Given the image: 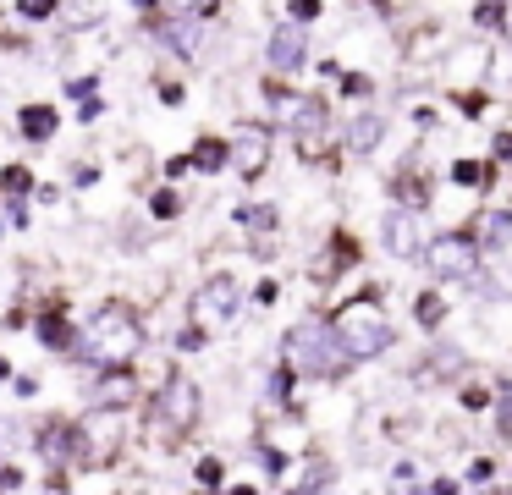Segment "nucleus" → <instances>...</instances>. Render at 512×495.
Returning <instances> with one entry per match:
<instances>
[{
	"mask_svg": "<svg viewBox=\"0 0 512 495\" xmlns=\"http://www.w3.org/2000/svg\"><path fill=\"white\" fill-rule=\"evenodd\" d=\"M144 347V325L127 303H100L83 325V352H89L100 369H127Z\"/></svg>",
	"mask_w": 512,
	"mask_h": 495,
	"instance_id": "obj_1",
	"label": "nucleus"
},
{
	"mask_svg": "<svg viewBox=\"0 0 512 495\" xmlns=\"http://www.w3.org/2000/svg\"><path fill=\"white\" fill-rule=\"evenodd\" d=\"M281 352H287V363H292L298 374H309V380H336V374L347 369L342 341H336V330L320 325V319H303V325H292L287 341H281Z\"/></svg>",
	"mask_w": 512,
	"mask_h": 495,
	"instance_id": "obj_2",
	"label": "nucleus"
},
{
	"mask_svg": "<svg viewBox=\"0 0 512 495\" xmlns=\"http://www.w3.org/2000/svg\"><path fill=\"white\" fill-rule=\"evenodd\" d=\"M336 341H342L347 358H380V352L391 347V319L380 303H369V297H358V303H347L342 314L331 319Z\"/></svg>",
	"mask_w": 512,
	"mask_h": 495,
	"instance_id": "obj_3",
	"label": "nucleus"
},
{
	"mask_svg": "<svg viewBox=\"0 0 512 495\" xmlns=\"http://www.w3.org/2000/svg\"><path fill=\"white\" fill-rule=\"evenodd\" d=\"M155 424H160V435H166V440L188 435V429L199 424V385H193L188 374H171V380L160 385V396H155Z\"/></svg>",
	"mask_w": 512,
	"mask_h": 495,
	"instance_id": "obj_4",
	"label": "nucleus"
},
{
	"mask_svg": "<svg viewBox=\"0 0 512 495\" xmlns=\"http://www.w3.org/2000/svg\"><path fill=\"white\" fill-rule=\"evenodd\" d=\"M424 264H430L435 281H468V275L479 270V248H474V237L452 231V237L424 242Z\"/></svg>",
	"mask_w": 512,
	"mask_h": 495,
	"instance_id": "obj_5",
	"label": "nucleus"
},
{
	"mask_svg": "<svg viewBox=\"0 0 512 495\" xmlns=\"http://www.w3.org/2000/svg\"><path fill=\"white\" fill-rule=\"evenodd\" d=\"M237 303H243V292H237L232 275H215V281H204L199 292H193V319H199L204 330L226 325V319H237Z\"/></svg>",
	"mask_w": 512,
	"mask_h": 495,
	"instance_id": "obj_6",
	"label": "nucleus"
},
{
	"mask_svg": "<svg viewBox=\"0 0 512 495\" xmlns=\"http://www.w3.org/2000/svg\"><path fill=\"white\" fill-rule=\"evenodd\" d=\"M116 440H122V429H116V413H100L94 407L89 418H83L78 429H72V451H78L83 462H105L116 451Z\"/></svg>",
	"mask_w": 512,
	"mask_h": 495,
	"instance_id": "obj_7",
	"label": "nucleus"
},
{
	"mask_svg": "<svg viewBox=\"0 0 512 495\" xmlns=\"http://www.w3.org/2000/svg\"><path fill=\"white\" fill-rule=\"evenodd\" d=\"M226 160L237 165V176H248V182H254V176L270 165V132L254 127V121H243V127L232 132V143H226Z\"/></svg>",
	"mask_w": 512,
	"mask_h": 495,
	"instance_id": "obj_8",
	"label": "nucleus"
},
{
	"mask_svg": "<svg viewBox=\"0 0 512 495\" xmlns=\"http://www.w3.org/2000/svg\"><path fill=\"white\" fill-rule=\"evenodd\" d=\"M380 242H386V253H397V259H413V253H424V220L413 215V209H391V215L380 220Z\"/></svg>",
	"mask_w": 512,
	"mask_h": 495,
	"instance_id": "obj_9",
	"label": "nucleus"
},
{
	"mask_svg": "<svg viewBox=\"0 0 512 495\" xmlns=\"http://www.w3.org/2000/svg\"><path fill=\"white\" fill-rule=\"evenodd\" d=\"M303 61H309V33H303V22H281L270 33V66L276 72H298Z\"/></svg>",
	"mask_w": 512,
	"mask_h": 495,
	"instance_id": "obj_10",
	"label": "nucleus"
},
{
	"mask_svg": "<svg viewBox=\"0 0 512 495\" xmlns=\"http://www.w3.org/2000/svg\"><path fill=\"white\" fill-rule=\"evenodd\" d=\"M138 402V380L133 369H105L100 380H94V407L100 413H122V407Z\"/></svg>",
	"mask_w": 512,
	"mask_h": 495,
	"instance_id": "obj_11",
	"label": "nucleus"
},
{
	"mask_svg": "<svg viewBox=\"0 0 512 495\" xmlns=\"http://www.w3.org/2000/svg\"><path fill=\"white\" fill-rule=\"evenodd\" d=\"M292 132H298V149L303 154H320V143H325V105H320V99L292 105Z\"/></svg>",
	"mask_w": 512,
	"mask_h": 495,
	"instance_id": "obj_12",
	"label": "nucleus"
},
{
	"mask_svg": "<svg viewBox=\"0 0 512 495\" xmlns=\"http://www.w3.org/2000/svg\"><path fill=\"white\" fill-rule=\"evenodd\" d=\"M160 39H166L177 55H193V50H199V39H204V22L199 17H166V22H160Z\"/></svg>",
	"mask_w": 512,
	"mask_h": 495,
	"instance_id": "obj_13",
	"label": "nucleus"
},
{
	"mask_svg": "<svg viewBox=\"0 0 512 495\" xmlns=\"http://www.w3.org/2000/svg\"><path fill=\"white\" fill-rule=\"evenodd\" d=\"M474 231H479L474 248H507L512 242V215L507 209H485V215L474 220Z\"/></svg>",
	"mask_w": 512,
	"mask_h": 495,
	"instance_id": "obj_14",
	"label": "nucleus"
},
{
	"mask_svg": "<svg viewBox=\"0 0 512 495\" xmlns=\"http://www.w3.org/2000/svg\"><path fill=\"white\" fill-rule=\"evenodd\" d=\"M380 132H386V121H380V116H353V121H347V149H353V154H375Z\"/></svg>",
	"mask_w": 512,
	"mask_h": 495,
	"instance_id": "obj_15",
	"label": "nucleus"
},
{
	"mask_svg": "<svg viewBox=\"0 0 512 495\" xmlns=\"http://www.w3.org/2000/svg\"><path fill=\"white\" fill-rule=\"evenodd\" d=\"M56 121H61V116H56L50 105H28L23 116H17V127H23V138H28V143H45L50 132H56Z\"/></svg>",
	"mask_w": 512,
	"mask_h": 495,
	"instance_id": "obj_16",
	"label": "nucleus"
},
{
	"mask_svg": "<svg viewBox=\"0 0 512 495\" xmlns=\"http://www.w3.org/2000/svg\"><path fill=\"white\" fill-rule=\"evenodd\" d=\"M61 28H72V33H83V28H94V22L105 17L100 11V0H61Z\"/></svg>",
	"mask_w": 512,
	"mask_h": 495,
	"instance_id": "obj_17",
	"label": "nucleus"
},
{
	"mask_svg": "<svg viewBox=\"0 0 512 495\" xmlns=\"http://www.w3.org/2000/svg\"><path fill=\"white\" fill-rule=\"evenodd\" d=\"M424 363H430V374H435V380H452V374L463 369V352L441 347V352H430V358H424Z\"/></svg>",
	"mask_w": 512,
	"mask_h": 495,
	"instance_id": "obj_18",
	"label": "nucleus"
},
{
	"mask_svg": "<svg viewBox=\"0 0 512 495\" xmlns=\"http://www.w3.org/2000/svg\"><path fill=\"white\" fill-rule=\"evenodd\" d=\"M193 165H199V171H221V165H226V143L221 138H204L199 154H193Z\"/></svg>",
	"mask_w": 512,
	"mask_h": 495,
	"instance_id": "obj_19",
	"label": "nucleus"
},
{
	"mask_svg": "<svg viewBox=\"0 0 512 495\" xmlns=\"http://www.w3.org/2000/svg\"><path fill=\"white\" fill-rule=\"evenodd\" d=\"M325 479H331V468H325V462H314V468L303 473L298 484H292V495H320V484H325Z\"/></svg>",
	"mask_w": 512,
	"mask_h": 495,
	"instance_id": "obj_20",
	"label": "nucleus"
},
{
	"mask_svg": "<svg viewBox=\"0 0 512 495\" xmlns=\"http://www.w3.org/2000/svg\"><path fill=\"white\" fill-rule=\"evenodd\" d=\"M56 6H61V0H17V17L45 22V17H56Z\"/></svg>",
	"mask_w": 512,
	"mask_h": 495,
	"instance_id": "obj_21",
	"label": "nucleus"
},
{
	"mask_svg": "<svg viewBox=\"0 0 512 495\" xmlns=\"http://www.w3.org/2000/svg\"><path fill=\"white\" fill-rule=\"evenodd\" d=\"M166 6H171V17H210V11H215V0H166Z\"/></svg>",
	"mask_w": 512,
	"mask_h": 495,
	"instance_id": "obj_22",
	"label": "nucleus"
},
{
	"mask_svg": "<svg viewBox=\"0 0 512 495\" xmlns=\"http://www.w3.org/2000/svg\"><path fill=\"white\" fill-rule=\"evenodd\" d=\"M0 187H6V198H23V193H28V187H34V176H28V171H23V165H12V171L0 176Z\"/></svg>",
	"mask_w": 512,
	"mask_h": 495,
	"instance_id": "obj_23",
	"label": "nucleus"
},
{
	"mask_svg": "<svg viewBox=\"0 0 512 495\" xmlns=\"http://www.w3.org/2000/svg\"><path fill=\"white\" fill-rule=\"evenodd\" d=\"M237 220H243V226H254V231H270V226H276V209H243Z\"/></svg>",
	"mask_w": 512,
	"mask_h": 495,
	"instance_id": "obj_24",
	"label": "nucleus"
},
{
	"mask_svg": "<svg viewBox=\"0 0 512 495\" xmlns=\"http://www.w3.org/2000/svg\"><path fill=\"white\" fill-rule=\"evenodd\" d=\"M314 11H320V0H292V17H298V22H309Z\"/></svg>",
	"mask_w": 512,
	"mask_h": 495,
	"instance_id": "obj_25",
	"label": "nucleus"
},
{
	"mask_svg": "<svg viewBox=\"0 0 512 495\" xmlns=\"http://www.w3.org/2000/svg\"><path fill=\"white\" fill-rule=\"evenodd\" d=\"M155 215H177V193H160L155 198Z\"/></svg>",
	"mask_w": 512,
	"mask_h": 495,
	"instance_id": "obj_26",
	"label": "nucleus"
},
{
	"mask_svg": "<svg viewBox=\"0 0 512 495\" xmlns=\"http://www.w3.org/2000/svg\"><path fill=\"white\" fill-rule=\"evenodd\" d=\"M419 314H424V325H435V319H441V303H435V297H424Z\"/></svg>",
	"mask_w": 512,
	"mask_h": 495,
	"instance_id": "obj_27",
	"label": "nucleus"
},
{
	"mask_svg": "<svg viewBox=\"0 0 512 495\" xmlns=\"http://www.w3.org/2000/svg\"><path fill=\"white\" fill-rule=\"evenodd\" d=\"M0 231H6V215H0Z\"/></svg>",
	"mask_w": 512,
	"mask_h": 495,
	"instance_id": "obj_28",
	"label": "nucleus"
}]
</instances>
